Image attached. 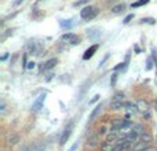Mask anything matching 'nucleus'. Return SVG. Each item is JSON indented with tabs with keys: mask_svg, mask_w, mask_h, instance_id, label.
<instances>
[{
	"mask_svg": "<svg viewBox=\"0 0 157 151\" xmlns=\"http://www.w3.org/2000/svg\"><path fill=\"white\" fill-rule=\"evenodd\" d=\"M76 149H77V143H75V144H73V146H72V149H71V150H69V151H75V150H76Z\"/></svg>",
	"mask_w": 157,
	"mask_h": 151,
	"instance_id": "c756f323",
	"label": "nucleus"
},
{
	"mask_svg": "<svg viewBox=\"0 0 157 151\" xmlns=\"http://www.w3.org/2000/svg\"><path fill=\"white\" fill-rule=\"evenodd\" d=\"M149 143L147 142H142V140H138L132 147L130 149V151H142V150H146L149 149Z\"/></svg>",
	"mask_w": 157,
	"mask_h": 151,
	"instance_id": "423d86ee",
	"label": "nucleus"
},
{
	"mask_svg": "<svg viewBox=\"0 0 157 151\" xmlns=\"http://www.w3.org/2000/svg\"><path fill=\"white\" fill-rule=\"evenodd\" d=\"M136 106H138V111H141L142 114H147L149 113V103L146 102V100H144V99H138L136 100Z\"/></svg>",
	"mask_w": 157,
	"mask_h": 151,
	"instance_id": "7ed1b4c3",
	"label": "nucleus"
},
{
	"mask_svg": "<svg viewBox=\"0 0 157 151\" xmlns=\"http://www.w3.org/2000/svg\"><path fill=\"white\" fill-rule=\"evenodd\" d=\"M99 48V44H95V46H92V47H90L88 50H87L86 52H84V55H83V59L84 61H87V59H90V58L94 55V52L97 51V50Z\"/></svg>",
	"mask_w": 157,
	"mask_h": 151,
	"instance_id": "1a4fd4ad",
	"label": "nucleus"
},
{
	"mask_svg": "<svg viewBox=\"0 0 157 151\" xmlns=\"http://www.w3.org/2000/svg\"><path fill=\"white\" fill-rule=\"evenodd\" d=\"M124 10H125V4H124V3H121V4L114 6V7L112 8V13H113V14H120V13H123Z\"/></svg>",
	"mask_w": 157,
	"mask_h": 151,
	"instance_id": "4468645a",
	"label": "nucleus"
},
{
	"mask_svg": "<svg viewBox=\"0 0 157 151\" xmlns=\"http://www.w3.org/2000/svg\"><path fill=\"white\" fill-rule=\"evenodd\" d=\"M99 98H101V96H99V95H95V96H94V98H92V99H91V100H90V103H94V102H97V100H98V99H99Z\"/></svg>",
	"mask_w": 157,
	"mask_h": 151,
	"instance_id": "393cba45",
	"label": "nucleus"
},
{
	"mask_svg": "<svg viewBox=\"0 0 157 151\" xmlns=\"http://www.w3.org/2000/svg\"><path fill=\"white\" fill-rule=\"evenodd\" d=\"M21 151H30V147H29V146H25V147H24V149H22Z\"/></svg>",
	"mask_w": 157,
	"mask_h": 151,
	"instance_id": "7c9ffc66",
	"label": "nucleus"
},
{
	"mask_svg": "<svg viewBox=\"0 0 157 151\" xmlns=\"http://www.w3.org/2000/svg\"><path fill=\"white\" fill-rule=\"evenodd\" d=\"M72 127H73V124H69L68 127H66L65 132H63L62 138H61V142H59V143L62 144V146H63V144H65V142H66V140H68V139H69V136H71V129H72Z\"/></svg>",
	"mask_w": 157,
	"mask_h": 151,
	"instance_id": "9d476101",
	"label": "nucleus"
},
{
	"mask_svg": "<svg viewBox=\"0 0 157 151\" xmlns=\"http://www.w3.org/2000/svg\"><path fill=\"white\" fill-rule=\"evenodd\" d=\"M57 63H58V59H57V58H51V59H48L46 63H44L43 70H51V69L54 68Z\"/></svg>",
	"mask_w": 157,
	"mask_h": 151,
	"instance_id": "9b49d317",
	"label": "nucleus"
},
{
	"mask_svg": "<svg viewBox=\"0 0 157 151\" xmlns=\"http://www.w3.org/2000/svg\"><path fill=\"white\" fill-rule=\"evenodd\" d=\"M32 68H35V63H33V62H30L29 65H28V69H32Z\"/></svg>",
	"mask_w": 157,
	"mask_h": 151,
	"instance_id": "2f4dec72",
	"label": "nucleus"
},
{
	"mask_svg": "<svg viewBox=\"0 0 157 151\" xmlns=\"http://www.w3.org/2000/svg\"><path fill=\"white\" fill-rule=\"evenodd\" d=\"M101 151H113V144L105 140L103 143H101Z\"/></svg>",
	"mask_w": 157,
	"mask_h": 151,
	"instance_id": "dca6fc26",
	"label": "nucleus"
},
{
	"mask_svg": "<svg viewBox=\"0 0 157 151\" xmlns=\"http://www.w3.org/2000/svg\"><path fill=\"white\" fill-rule=\"evenodd\" d=\"M101 109H102V106H101V105L95 106V109H94V110H92L91 116H90V121H92V120H95V117H97V116H98V114H99Z\"/></svg>",
	"mask_w": 157,
	"mask_h": 151,
	"instance_id": "f3484780",
	"label": "nucleus"
},
{
	"mask_svg": "<svg viewBox=\"0 0 157 151\" xmlns=\"http://www.w3.org/2000/svg\"><path fill=\"white\" fill-rule=\"evenodd\" d=\"M149 2H150V0H138V2L132 3V4H131V7H132V8H138V7H142V6H146Z\"/></svg>",
	"mask_w": 157,
	"mask_h": 151,
	"instance_id": "a211bd4d",
	"label": "nucleus"
},
{
	"mask_svg": "<svg viewBox=\"0 0 157 151\" xmlns=\"http://www.w3.org/2000/svg\"><path fill=\"white\" fill-rule=\"evenodd\" d=\"M22 2H24V0H15V2H14V6H19Z\"/></svg>",
	"mask_w": 157,
	"mask_h": 151,
	"instance_id": "cd10ccee",
	"label": "nucleus"
},
{
	"mask_svg": "<svg viewBox=\"0 0 157 151\" xmlns=\"http://www.w3.org/2000/svg\"><path fill=\"white\" fill-rule=\"evenodd\" d=\"M98 135H99V136H102V135H105V133H106V128L105 127H101L99 128V129H98Z\"/></svg>",
	"mask_w": 157,
	"mask_h": 151,
	"instance_id": "b1692460",
	"label": "nucleus"
},
{
	"mask_svg": "<svg viewBox=\"0 0 157 151\" xmlns=\"http://www.w3.org/2000/svg\"><path fill=\"white\" fill-rule=\"evenodd\" d=\"M142 151H157L155 147H149V149H146V150H142Z\"/></svg>",
	"mask_w": 157,
	"mask_h": 151,
	"instance_id": "c85d7f7f",
	"label": "nucleus"
},
{
	"mask_svg": "<svg viewBox=\"0 0 157 151\" xmlns=\"http://www.w3.org/2000/svg\"><path fill=\"white\" fill-rule=\"evenodd\" d=\"M62 41H66V43H71V44H78L80 39L76 35H73V33H65L62 36Z\"/></svg>",
	"mask_w": 157,
	"mask_h": 151,
	"instance_id": "20e7f679",
	"label": "nucleus"
},
{
	"mask_svg": "<svg viewBox=\"0 0 157 151\" xmlns=\"http://www.w3.org/2000/svg\"><path fill=\"white\" fill-rule=\"evenodd\" d=\"M141 24H149V25H155V24H156V19H155V18H142Z\"/></svg>",
	"mask_w": 157,
	"mask_h": 151,
	"instance_id": "412c9836",
	"label": "nucleus"
},
{
	"mask_svg": "<svg viewBox=\"0 0 157 151\" xmlns=\"http://www.w3.org/2000/svg\"><path fill=\"white\" fill-rule=\"evenodd\" d=\"M87 3H88V0H78V2H75L73 3V7H80V6L87 4Z\"/></svg>",
	"mask_w": 157,
	"mask_h": 151,
	"instance_id": "4be33fe9",
	"label": "nucleus"
},
{
	"mask_svg": "<svg viewBox=\"0 0 157 151\" xmlns=\"http://www.w3.org/2000/svg\"><path fill=\"white\" fill-rule=\"evenodd\" d=\"M134 131H135V132H138L139 135H141V133L145 132V128H144V125H142V124H136V125H134Z\"/></svg>",
	"mask_w": 157,
	"mask_h": 151,
	"instance_id": "6ab92c4d",
	"label": "nucleus"
},
{
	"mask_svg": "<svg viewBox=\"0 0 157 151\" xmlns=\"http://www.w3.org/2000/svg\"><path fill=\"white\" fill-rule=\"evenodd\" d=\"M19 142V136L18 135H14L13 138H10V140H8V144L10 146H14V144H17Z\"/></svg>",
	"mask_w": 157,
	"mask_h": 151,
	"instance_id": "aec40b11",
	"label": "nucleus"
},
{
	"mask_svg": "<svg viewBox=\"0 0 157 151\" xmlns=\"http://www.w3.org/2000/svg\"><path fill=\"white\" fill-rule=\"evenodd\" d=\"M132 18H134V14H130V15H127L124 18V21H123V24H128V22H130Z\"/></svg>",
	"mask_w": 157,
	"mask_h": 151,
	"instance_id": "5701e85b",
	"label": "nucleus"
},
{
	"mask_svg": "<svg viewBox=\"0 0 157 151\" xmlns=\"http://www.w3.org/2000/svg\"><path fill=\"white\" fill-rule=\"evenodd\" d=\"M146 69H147V70H150V69H152V61H147V66H146Z\"/></svg>",
	"mask_w": 157,
	"mask_h": 151,
	"instance_id": "bb28decb",
	"label": "nucleus"
},
{
	"mask_svg": "<svg viewBox=\"0 0 157 151\" xmlns=\"http://www.w3.org/2000/svg\"><path fill=\"white\" fill-rule=\"evenodd\" d=\"M98 144H99V135H98V133H94V135H91L88 139H87V147L94 149V147H97Z\"/></svg>",
	"mask_w": 157,
	"mask_h": 151,
	"instance_id": "39448f33",
	"label": "nucleus"
},
{
	"mask_svg": "<svg viewBox=\"0 0 157 151\" xmlns=\"http://www.w3.org/2000/svg\"><path fill=\"white\" fill-rule=\"evenodd\" d=\"M125 110H130L132 111V113H136L138 111V106H136V103H132V102H124V107Z\"/></svg>",
	"mask_w": 157,
	"mask_h": 151,
	"instance_id": "ddd939ff",
	"label": "nucleus"
},
{
	"mask_svg": "<svg viewBox=\"0 0 157 151\" xmlns=\"http://www.w3.org/2000/svg\"><path fill=\"white\" fill-rule=\"evenodd\" d=\"M125 121H127V120H123V118H114L113 121H112L110 129H109V131H112V132H119V131L121 129V128L125 125Z\"/></svg>",
	"mask_w": 157,
	"mask_h": 151,
	"instance_id": "f03ea898",
	"label": "nucleus"
},
{
	"mask_svg": "<svg viewBox=\"0 0 157 151\" xmlns=\"http://www.w3.org/2000/svg\"><path fill=\"white\" fill-rule=\"evenodd\" d=\"M98 13H99V10H98L97 7H94V6H88V7H84L83 10L80 11V17L83 19L91 21V19H94L95 17L98 15Z\"/></svg>",
	"mask_w": 157,
	"mask_h": 151,
	"instance_id": "f257e3e1",
	"label": "nucleus"
},
{
	"mask_svg": "<svg viewBox=\"0 0 157 151\" xmlns=\"http://www.w3.org/2000/svg\"><path fill=\"white\" fill-rule=\"evenodd\" d=\"M116 78H117V76L113 74V77H112V85L113 87H114V84H116Z\"/></svg>",
	"mask_w": 157,
	"mask_h": 151,
	"instance_id": "a878e982",
	"label": "nucleus"
},
{
	"mask_svg": "<svg viewBox=\"0 0 157 151\" xmlns=\"http://www.w3.org/2000/svg\"><path fill=\"white\" fill-rule=\"evenodd\" d=\"M106 142H109L110 144H114L117 140H120V136H119V132H109L108 135H106V139H105Z\"/></svg>",
	"mask_w": 157,
	"mask_h": 151,
	"instance_id": "6e6552de",
	"label": "nucleus"
},
{
	"mask_svg": "<svg viewBox=\"0 0 157 151\" xmlns=\"http://www.w3.org/2000/svg\"><path fill=\"white\" fill-rule=\"evenodd\" d=\"M139 140H142V142H147V143H150V142H152V135H150L149 132H146V131H145L144 133H141V136H139Z\"/></svg>",
	"mask_w": 157,
	"mask_h": 151,
	"instance_id": "2eb2a0df",
	"label": "nucleus"
},
{
	"mask_svg": "<svg viewBox=\"0 0 157 151\" xmlns=\"http://www.w3.org/2000/svg\"><path fill=\"white\" fill-rule=\"evenodd\" d=\"M39 2H41V0H39Z\"/></svg>",
	"mask_w": 157,
	"mask_h": 151,
	"instance_id": "72a5a7b5",
	"label": "nucleus"
},
{
	"mask_svg": "<svg viewBox=\"0 0 157 151\" xmlns=\"http://www.w3.org/2000/svg\"><path fill=\"white\" fill-rule=\"evenodd\" d=\"M44 99H46V94H41L40 96L37 98V100H36V102L33 103V106H32V110H35V111H39V110H40V109H41V106H43Z\"/></svg>",
	"mask_w": 157,
	"mask_h": 151,
	"instance_id": "0eeeda50",
	"label": "nucleus"
},
{
	"mask_svg": "<svg viewBox=\"0 0 157 151\" xmlns=\"http://www.w3.org/2000/svg\"><path fill=\"white\" fill-rule=\"evenodd\" d=\"M124 102V94L123 92H117V94L113 95V98H112L110 103H123Z\"/></svg>",
	"mask_w": 157,
	"mask_h": 151,
	"instance_id": "f8f14e48",
	"label": "nucleus"
},
{
	"mask_svg": "<svg viewBox=\"0 0 157 151\" xmlns=\"http://www.w3.org/2000/svg\"><path fill=\"white\" fill-rule=\"evenodd\" d=\"M108 2H109V3H110V2H114V0H108Z\"/></svg>",
	"mask_w": 157,
	"mask_h": 151,
	"instance_id": "473e14b6",
	"label": "nucleus"
}]
</instances>
